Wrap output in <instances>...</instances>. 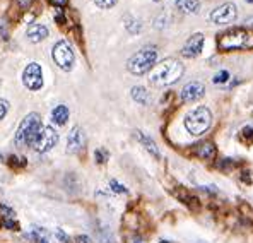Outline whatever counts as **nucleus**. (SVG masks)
I'll list each match as a JSON object with an SVG mask.
<instances>
[{
    "label": "nucleus",
    "instance_id": "f257e3e1",
    "mask_svg": "<svg viewBox=\"0 0 253 243\" xmlns=\"http://www.w3.org/2000/svg\"><path fill=\"white\" fill-rule=\"evenodd\" d=\"M183 65L178 60L173 58H166L165 62L158 63L151 72V82L158 86H169L174 84L176 81H180V77L183 76Z\"/></svg>",
    "mask_w": 253,
    "mask_h": 243
},
{
    "label": "nucleus",
    "instance_id": "f03ea898",
    "mask_svg": "<svg viewBox=\"0 0 253 243\" xmlns=\"http://www.w3.org/2000/svg\"><path fill=\"white\" fill-rule=\"evenodd\" d=\"M42 118H40L38 113H29L24 117V120L21 122V125L17 127V132L14 136V142L19 147H24V146H31L35 144V139L38 136L40 129H42Z\"/></svg>",
    "mask_w": 253,
    "mask_h": 243
},
{
    "label": "nucleus",
    "instance_id": "7ed1b4c3",
    "mask_svg": "<svg viewBox=\"0 0 253 243\" xmlns=\"http://www.w3.org/2000/svg\"><path fill=\"white\" fill-rule=\"evenodd\" d=\"M156 60H158V50L152 47H146L133 53L126 62V69L135 76H142V74L149 72L156 67Z\"/></svg>",
    "mask_w": 253,
    "mask_h": 243
},
{
    "label": "nucleus",
    "instance_id": "20e7f679",
    "mask_svg": "<svg viewBox=\"0 0 253 243\" xmlns=\"http://www.w3.org/2000/svg\"><path fill=\"white\" fill-rule=\"evenodd\" d=\"M211 125H212V113L206 106L193 108L190 113H187V117H185V129L195 137L204 136L211 129Z\"/></svg>",
    "mask_w": 253,
    "mask_h": 243
},
{
    "label": "nucleus",
    "instance_id": "39448f33",
    "mask_svg": "<svg viewBox=\"0 0 253 243\" xmlns=\"http://www.w3.org/2000/svg\"><path fill=\"white\" fill-rule=\"evenodd\" d=\"M250 33L247 29H229L228 33L221 35L219 38V48L221 50H240V48L250 47Z\"/></svg>",
    "mask_w": 253,
    "mask_h": 243
},
{
    "label": "nucleus",
    "instance_id": "423d86ee",
    "mask_svg": "<svg viewBox=\"0 0 253 243\" xmlns=\"http://www.w3.org/2000/svg\"><path fill=\"white\" fill-rule=\"evenodd\" d=\"M51 58H53V62L57 63L62 70H65V72L72 70L74 62H76L72 48H70V45L63 40L58 41V43H55L53 50H51Z\"/></svg>",
    "mask_w": 253,
    "mask_h": 243
},
{
    "label": "nucleus",
    "instance_id": "0eeeda50",
    "mask_svg": "<svg viewBox=\"0 0 253 243\" xmlns=\"http://www.w3.org/2000/svg\"><path fill=\"white\" fill-rule=\"evenodd\" d=\"M57 142H58V134L55 132L53 127L43 125L42 129H40L38 136H36L33 149H35L36 152H48L57 146Z\"/></svg>",
    "mask_w": 253,
    "mask_h": 243
},
{
    "label": "nucleus",
    "instance_id": "6e6552de",
    "mask_svg": "<svg viewBox=\"0 0 253 243\" xmlns=\"http://www.w3.org/2000/svg\"><path fill=\"white\" fill-rule=\"evenodd\" d=\"M22 84L29 89V91H38L43 86V70L38 63H28V67L22 72Z\"/></svg>",
    "mask_w": 253,
    "mask_h": 243
},
{
    "label": "nucleus",
    "instance_id": "1a4fd4ad",
    "mask_svg": "<svg viewBox=\"0 0 253 243\" xmlns=\"http://www.w3.org/2000/svg\"><path fill=\"white\" fill-rule=\"evenodd\" d=\"M236 5L233 2H226L212 10L209 17L214 24H228V22H233L236 19Z\"/></svg>",
    "mask_w": 253,
    "mask_h": 243
},
{
    "label": "nucleus",
    "instance_id": "9d476101",
    "mask_svg": "<svg viewBox=\"0 0 253 243\" xmlns=\"http://www.w3.org/2000/svg\"><path fill=\"white\" fill-rule=\"evenodd\" d=\"M204 43H206V38H204L202 33H195V35H192L187 40L183 50H181V55H183L185 58L199 57V55L202 53V50H204Z\"/></svg>",
    "mask_w": 253,
    "mask_h": 243
},
{
    "label": "nucleus",
    "instance_id": "9b49d317",
    "mask_svg": "<svg viewBox=\"0 0 253 243\" xmlns=\"http://www.w3.org/2000/svg\"><path fill=\"white\" fill-rule=\"evenodd\" d=\"M84 144H85L84 130L81 127H74L69 132V137H67V152L76 154V152H79L84 147Z\"/></svg>",
    "mask_w": 253,
    "mask_h": 243
},
{
    "label": "nucleus",
    "instance_id": "f8f14e48",
    "mask_svg": "<svg viewBox=\"0 0 253 243\" xmlns=\"http://www.w3.org/2000/svg\"><path fill=\"white\" fill-rule=\"evenodd\" d=\"M206 95V86L202 82H188L183 89H181V99L183 101H199Z\"/></svg>",
    "mask_w": 253,
    "mask_h": 243
},
{
    "label": "nucleus",
    "instance_id": "ddd939ff",
    "mask_svg": "<svg viewBox=\"0 0 253 243\" xmlns=\"http://www.w3.org/2000/svg\"><path fill=\"white\" fill-rule=\"evenodd\" d=\"M135 137L139 139L140 144L146 147V151L149 152V154L152 156V158H156V159H159L161 158V152H159V149H158V146H156V142L151 139L149 136H146V134H142L140 130H137L135 132Z\"/></svg>",
    "mask_w": 253,
    "mask_h": 243
},
{
    "label": "nucleus",
    "instance_id": "4468645a",
    "mask_svg": "<svg viewBox=\"0 0 253 243\" xmlns=\"http://www.w3.org/2000/svg\"><path fill=\"white\" fill-rule=\"evenodd\" d=\"M26 35H28V40L31 43H40L48 36V29L43 24H31L28 28V31H26Z\"/></svg>",
    "mask_w": 253,
    "mask_h": 243
},
{
    "label": "nucleus",
    "instance_id": "2eb2a0df",
    "mask_svg": "<svg viewBox=\"0 0 253 243\" xmlns=\"http://www.w3.org/2000/svg\"><path fill=\"white\" fill-rule=\"evenodd\" d=\"M67 120H69V108L65 104H58L51 110V122L55 125H65Z\"/></svg>",
    "mask_w": 253,
    "mask_h": 243
},
{
    "label": "nucleus",
    "instance_id": "dca6fc26",
    "mask_svg": "<svg viewBox=\"0 0 253 243\" xmlns=\"http://www.w3.org/2000/svg\"><path fill=\"white\" fill-rule=\"evenodd\" d=\"M176 7L185 14H195L200 10L199 0H176Z\"/></svg>",
    "mask_w": 253,
    "mask_h": 243
},
{
    "label": "nucleus",
    "instance_id": "f3484780",
    "mask_svg": "<svg viewBox=\"0 0 253 243\" xmlns=\"http://www.w3.org/2000/svg\"><path fill=\"white\" fill-rule=\"evenodd\" d=\"M132 98L133 101H137L139 104H149V93L146 88H142V86H135V88H132Z\"/></svg>",
    "mask_w": 253,
    "mask_h": 243
},
{
    "label": "nucleus",
    "instance_id": "a211bd4d",
    "mask_svg": "<svg viewBox=\"0 0 253 243\" xmlns=\"http://www.w3.org/2000/svg\"><path fill=\"white\" fill-rule=\"evenodd\" d=\"M197 154L202 159H212L215 156V146L212 142H204L199 149H197Z\"/></svg>",
    "mask_w": 253,
    "mask_h": 243
},
{
    "label": "nucleus",
    "instance_id": "6ab92c4d",
    "mask_svg": "<svg viewBox=\"0 0 253 243\" xmlns=\"http://www.w3.org/2000/svg\"><path fill=\"white\" fill-rule=\"evenodd\" d=\"M240 141L243 142V144H247V146H252L253 144V127L247 125V127H243V129H241Z\"/></svg>",
    "mask_w": 253,
    "mask_h": 243
},
{
    "label": "nucleus",
    "instance_id": "aec40b11",
    "mask_svg": "<svg viewBox=\"0 0 253 243\" xmlns=\"http://www.w3.org/2000/svg\"><path fill=\"white\" fill-rule=\"evenodd\" d=\"M212 81H214V84H226L229 81V72L228 70H221L219 74H215V77Z\"/></svg>",
    "mask_w": 253,
    "mask_h": 243
},
{
    "label": "nucleus",
    "instance_id": "412c9836",
    "mask_svg": "<svg viewBox=\"0 0 253 243\" xmlns=\"http://www.w3.org/2000/svg\"><path fill=\"white\" fill-rule=\"evenodd\" d=\"M94 158H96V163L103 164L108 161V158H110V154H108L106 149H98V151L94 152Z\"/></svg>",
    "mask_w": 253,
    "mask_h": 243
},
{
    "label": "nucleus",
    "instance_id": "4be33fe9",
    "mask_svg": "<svg viewBox=\"0 0 253 243\" xmlns=\"http://www.w3.org/2000/svg\"><path fill=\"white\" fill-rule=\"evenodd\" d=\"M110 187H111V190L113 192H117V194H126L128 190L125 189L124 185H122L120 182H117V180H110Z\"/></svg>",
    "mask_w": 253,
    "mask_h": 243
},
{
    "label": "nucleus",
    "instance_id": "5701e85b",
    "mask_svg": "<svg viewBox=\"0 0 253 243\" xmlns=\"http://www.w3.org/2000/svg\"><path fill=\"white\" fill-rule=\"evenodd\" d=\"M94 3L99 7V9H110L117 3V0H94Z\"/></svg>",
    "mask_w": 253,
    "mask_h": 243
},
{
    "label": "nucleus",
    "instance_id": "b1692460",
    "mask_svg": "<svg viewBox=\"0 0 253 243\" xmlns=\"http://www.w3.org/2000/svg\"><path fill=\"white\" fill-rule=\"evenodd\" d=\"M2 224L7 228V230H19V223L14 221V219L5 218V219H3V221H2Z\"/></svg>",
    "mask_w": 253,
    "mask_h": 243
},
{
    "label": "nucleus",
    "instance_id": "393cba45",
    "mask_svg": "<svg viewBox=\"0 0 253 243\" xmlns=\"http://www.w3.org/2000/svg\"><path fill=\"white\" fill-rule=\"evenodd\" d=\"M7 111H9V101H7V99L0 98V120H2V118L5 117Z\"/></svg>",
    "mask_w": 253,
    "mask_h": 243
},
{
    "label": "nucleus",
    "instance_id": "a878e982",
    "mask_svg": "<svg viewBox=\"0 0 253 243\" xmlns=\"http://www.w3.org/2000/svg\"><path fill=\"white\" fill-rule=\"evenodd\" d=\"M55 237H57L58 240H60L62 243H70V238L67 237L65 233H63V231L60 230V228H57V230H55Z\"/></svg>",
    "mask_w": 253,
    "mask_h": 243
},
{
    "label": "nucleus",
    "instance_id": "bb28decb",
    "mask_svg": "<svg viewBox=\"0 0 253 243\" xmlns=\"http://www.w3.org/2000/svg\"><path fill=\"white\" fill-rule=\"evenodd\" d=\"M0 36L3 40H7V21L5 17H0Z\"/></svg>",
    "mask_w": 253,
    "mask_h": 243
},
{
    "label": "nucleus",
    "instance_id": "cd10ccee",
    "mask_svg": "<svg viewBox=\"0 0 253 243\" xmlns=\"http://www.w3.org/2000/svg\"><path fill=\"white\" fill-rule=\"evenodd\" d=\"M17 2H19L21 9H29L31 3H33V0H17Z\"/></svg>",
    "mask_w": 253,
    "mask_h": 243
},
{
    "label": "nucleus",
    "instance_id": "c85d7f7f",
    "mask_svg": "<svg viewBox=\"0 0 253 243\" xmlns=\"http://www.w3.org/2000/svg\"><path fill=\"white\" fill-rule=\"evenodd\" d=\"M76 243H91V240L85 235H79V237H76Z\"/></svg>",
    "mask_w": 253,
    "mask_h": 243
},
{
    "label": "nucleus",
    "instance_id": "c756f323",
    "mask_svg": "<svg viewBox=\"0 0 253 243\" xmlns=\"http://www.w3.org/2000/svg\"><path fill=\"white\" fill-rule=\"evenodd\" d=\"M55 3H57V5H63V3H65V0H53Z\"/></svg>",
    "mask_w": 253,
    "mask_h": 243
},
{
    "label": "nucleus",
    "instance_id": "7c9ffc66",
    "mask_svg": "<svg viewBox=\"0 0 253 243\" xmlns=\"http://www.w3.org/2000/svg\"><path fill=\"white\" fill-rule=\"evenodd\" d=\"M130 243H144V242H142V240H132Z\"/></svg>",
    "mask_w": 253,
    "mask_h": 243
},
{
    "label": "nucleus",
    "instance_id": "2f4dec72",
    "mask_svg": "<svg viewBox=\"0 0 253 243\" xmlns=\"http://www.w3.org/2000/svg\"><path fill=\"white\" fill-rule=\"evenodd\" d=\"M38 242H40V243H48L46 240H44V238H40V240H38Z\"/></svg>",
    "mask_w": 253,
    "mask_h": 243
},
{
    "label": "nucleus",
    "instance_id": "473e14b6",
    "mask_svg": "<svg viewBox=\"0 0 253 243\" xmlns=\"http://www.w3.org/2000/svg\"><path fill=\"white\" fill-rule=\"evenodd\" d=\"M2 159H3V158H2V154H0V161H2Z\"/></svg>",
    "mask_w": 253,
    "mask_h": 243
},
{
    "label": "nucleus",
    "instance_id": "72a5a7b5",
    "mask_svg": "<svg viewBox=\"0 0 253 243\" xmlns=\"http://www.w3.org/2000/svg\"><path fill=\"white\" fill-rule=\"evenodd\" d=\"M154 2H158V0H154Z\"/></svg>",
    "mask_w": 253,
    "mask_h": 243
},
{
    "label": "nucleus",
    "instance_id": "f704fd0d",
    "mask_svg": "<svg viewBox=\"0 0 253 243\" xmlns=\"http://www.w3.org/2000/svg\"><path fill=\"white\" fill-rule=\"evenodd\" d=\"M161 243H165V242H161Z\"/></svg>",
    "mask_w": 253,
    "mask_h": 243
}]
</instances>
